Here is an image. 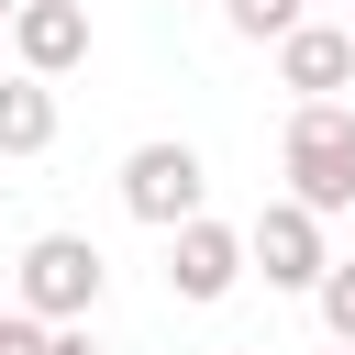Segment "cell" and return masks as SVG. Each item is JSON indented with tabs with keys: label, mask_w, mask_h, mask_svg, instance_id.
I'll return each instance as SVG.
<instances>
[{
	"label": "cell",
	"mask_w": 355,
	"mask_h": 355,
	"mask_svg": "<svg viewBox=\"0 0 355 355\" xmlns=\"http://www.w3.org/2000/svg\"><path fill=\"white\" fill-rule=\"evenodd\" d=\"M233 277H244V233H233V222L200 211V222L166 233V288H178V300H233Z\"/></svg>",
	"instance_id": "5b68a950"
},
{
	"label": "cell",
	"mask_w": 355,
	"mask_h": 355,
	"mask_svg": "<svg viewBox=\"0 0 355 355\" xmlns=\"http://www.w3.org/2000/svg\"><path fill=\"white\" fill-rule=\"evenodd\" d=\"M333 355H355V344H333Z\"/></svg>",
	"instance_id": "5bb4252c"
},
{
	"label": "cell",
	"mask_w": 355,
	"mask_h": 355,
	"mask_svg": "<svg viewBox=\"0 0 355 355\" xmlns=\"http://www.w3.org/2000/svg\"><path fill=\"white\" fill-rule=\"evenodd\" d=\"M100 288H111V255H100L89 233H33V244H22V311H33L44 333L89 322Z\"/></svg>",
	"instance_id": "7a4b0ae2"
},
{
	"label": "cell",
	"mask_w": 355,
	"mask_h": 355,
	"mask_svg": "<svg viewBox=\"0 0 355 355\" xmlns=\"http://www.w3.org/2000/svg\"><path fill=\"white\" fill-rule=\"evenodd\" d=\"M344 33H355V22H344Z\"/></svg>",
	"instance_id": "9a60e30c"
},
{
	"label": "cell",
	"mask_w": 355,
	"mask_h": 355,
	"mask_svg": "<svg viewBox=\"0 0 355 355\" xmlns=\"http://www.w3.org/2000/svg\"><path fill=\"white\" fill-rule=\"evenodd\" d=\"M55 355H100V344H89V333H78V322H67V333H55Z\"/></svg>",
	"instance_id": "7c38bea8"
},
{
	"label": "cell",
	"mask_w": 355,
	"mask_h": 355,
	"mask_svg": "<svg viewBox=\"0 0 355 355\" xmlns=\"http://www.w3.org/2000/svg\"><path fill=\"white\" fill-rule=\"evenodd\" d=\"M0 355H55V333H44L33 311H0Z\"/></svg>",
	"instance_id": "8fae6325"
},
{
	"label": "cell",
	"mask_w": 355,
	"mask_h": 355,
	"mask_svg": "<svg viewBox=\"0 0 355 355\" xmlns=\"http://www.w3.org/2000/svg\"><path fill=\"white\" fill-rule=\"evenodd\" d=\"M277 78H288L300 100H344V89H355V33H344V22H300V33H277Z\"/></svg>",
	"instance_id": "52a82bcc"
},
{
	"label": "cell",
	"mask_w": 355,
	"mask_h": 355,
	"mask_svg": "<svg viewBox=\"0 0 355 355\" xmlns=\"http://www.w3.org/2000/svg\"><path fill=\"white\" fill-rule=\"evenodd\" d=\"M11 55H22V78L89 67V0H22L11 11Z\"/></svg>",
	"instance_id": "8992f818"
},
{
	"label": "cell",
	"mask_w": 355,
	"mask_h": 355,
	"mask_svg": "<svg viewBox=\"0 0 355 355\" xmlns=\"http://www.w3.org/2000/svg\"><path fill=\"white\" fill-rule=\"evenodd\" d=\"M222 22H233V33H255V44H277V33H300V22H311V0H222Z\"/></svg>",
	"instance_id": "9c48e42d"
},
{
	"label": "cell",
	"mask_w": 355,
	"mask_h": 355,
	"mask_svg": "<svg viewBox=\"0 0 355 355\" xmlns=\"http://www.w3.org/2000/svg\"><path fill=\"white\" fill-rule=\"evenodd\" d=\"M11 11H22V0H0V44H11Z\"/></svg>",
	"instance_id": "4fadbf2b"
},
{
	"label": "cell",
	"mask_w": 355,
	"mask_h": 355,
	"mask_svg": "<svg viewBox=\"0 0 355 355\" xmlns=\"http://www.w3.org/2000/svg\"><path fill=\"white\" fill-rule=\"evenodd\" d=\"M244 266H255L266 288H322V266H333V244H322V211H300V200H266V211L244 222Z\"/></svg>",
	"instance_id": "277c9868"
},
{
	"label": "cell",
	"mask_w": 355,
	"mask_h": 355,
	"mask_svg": "<svg viewBox=\"0 0 355 355\" xmlns=\"http://www.w3.org/2000/svg\"><path fill=\"white\" fill-rule=\"evenodd\" d=\"M311 300H322V333H333V344H355V255H333Z\"/></svg>",
	"instance_id": "30bf717a"
},
{
	"label": "cell",
	"mask_w": 355,
	"mask_h": 355,
	"mask_svg": "<svg viewBox=\"0 0 355 355\" xmlns=\"http://www.w3.org/2000/svg\"><path fill=\"white\" fill-rule=\"evenodd\" d=\"M122 211H133V222H155V233H178V222H200V211H211V166H200L189 144H166V133H155V144H133V155H122Z\"/></svg>",
	"instance_id": "3957f363"
},
{
	"label": "cell",
	"mask_w": 355,
	"mask_h": 355,
	"mask_svg": "<svg viewBox=\"0 0 355 355\" xmlns=\"http://www.w3.org/2000/svg\"><path fill=\"white\" fill-rule=\"evenodd\" d=\"M55 144V78H0V155H44Z\"/></svg>",
	"instance_id": "ba28073f"
},
{
	"label": "cell",
	"mask_w": 355,
	"mask_h": 355,
	"mask_svg": "<svg viewBox=\"0 0 355 355\" xmlns=\"http://www.w3.org/2000/svg\"><path fill=\"white\" fill-rule=\"evenodd\" d=\"M277 166H288V200L300 211H355V111L344 100H300L288 133H277Z\"/></svg>",
	"instance_id": "6da1fadb"
}]
</instances>
